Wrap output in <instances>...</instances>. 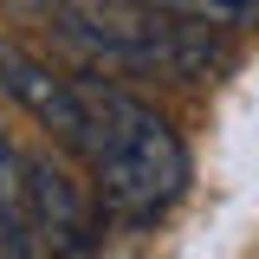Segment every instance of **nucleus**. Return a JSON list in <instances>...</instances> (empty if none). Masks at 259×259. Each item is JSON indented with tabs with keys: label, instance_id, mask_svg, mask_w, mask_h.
<instances>
[{
	"label": "nucleus",
	"instance_id": "obj_1",
	"mask_svg": "<svg viewBox=\"0 0 259 259\" xmlns=\"http://www.w3.org/2000/svg\"><path fill=\"white\" fill-rule=\"evenodd\" d=\"M78 97H84V162L104 201L123 221H156L188 188V149L175 123L110 78H78Z\"/></svg>",
	"mask_w": 259,
	"mask_h": 259
},
{
	"label": "nucleus",
	"instance_id": "obj_2",
	"mask_svg": "<svg viewBox=\"0 0 259 259\" xmlns=\"http://www.w3.org/2000/svg\"><path fill=\"white\" fill-rule=\"evenodd\" d=\"M39 13L78 59L104 65V71H143V78L188 84L227 65V46L214 39V26L168 20L136 0H39Z\"/></svg>",
	"mask_w": 259,
	"mask_h": 259
},
{
	"label": "nucleus",
	"instance_id": "obj_3",
	"mask_svg": "<svg viewBox=\"0 0 259 259\" xmlns=\"http://www.w3.org/2000/svg\"><path fill=\"white\" fill-rule=\"evenodd\" d=\"M26 214L46 259H97V207L52 156H26Z\"/></svg>",
	"mask_w": 259,
	"mask_h": 259
},
{
	"label": "nucleus",
	"instance_id": "obj_4",
	"mask_svg": "<svg viewBox=\"0 0 259 259\" xmlns=\"http://www.w3.org/2000/svg\"><path fill=\"white\" fill-rule=\"evenodd\" d=\"M0 91L20 97L39 123L59 136L65 149H78L84 156V97H78V78L65 84V78H52L46 65L32 59L26 46H13V39H0Z\"/></svg>",
	"mask_w": 259,
	"mask_h": 259
},
{
	"label": "nucleus",
	"instance_id": "obj_5",
	"mask_svg": "<svg viewBox=\"0 0 259 259\" xmlns=\"http://www.w3.org/2000/svg\"><path fill=\"white\" fill-rule=\"evenodd\" d=\"M0 259H46L26 214V156L7 143V130H0Z\"/></svg>",
	"mask_w": 259,
	"mask_h": 259
},
{
	"label": "nucleus",
	"instance_id": "obj_6",
	"mask_svg": "<svg viewBox=\"0 0 259 259\" xmlns=\"http://www.w3.org/2000/svg\"><path fill=\"white\" fill-rule=\"evenodd\" d=\"M149 13H168V20H194V26H259V0H136Z\"/></svg>",
	"mask_w": 259,
	"mask_h": 259
}]
</instances>
